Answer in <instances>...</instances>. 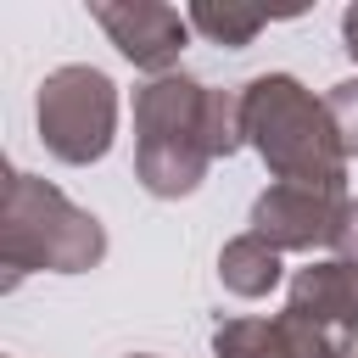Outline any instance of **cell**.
<instances>
[{"instance_id":"1","label":"cell","mask_w":358,"mask_h":358,"mask_svg":"<svg viewBox=\"0 0 358 358\" xmlns=\"http://www.w3.org/2000/svg\"><path fill=\"white\" fill-rule=\"evenodd\" d=\"M241 123H246V145L263 157L274 185L347 196V151L336 140L324 95H313L302 78H291V73L246 78L241 84Z\"/></svg>"},{"instance_id":"2","label":"cell","mask_w":358,"mask_h":358,"mask_svg":"<svg viewBox=\"0 0 358 358\" xmlns=\"http://www.w3.org/2000/svg\"><path fill=\"white\" fill-rule=\"evenodd\" d=\"M213 90L190 73H162L134 90V179L157 201L190 196L213 168Z\"/></svg>"},{"instance_id":"3","label":"cell","mask_w":358,"mask_h":358,"mask_svg":"<svg viewBox=\"0 0 358 358\" xmlns=\"http://www.w3.org/2000/svg\"><path fill=\"white\" fill-rule=\"evenodd\" d=\"M106 257V229L95 213L67 201L50 179H34L22 168L6 173V207H0V268L6 291L22 274H84Z\"/></svg>"},{"instance_id":"4","label":"cell","mask_w":358,"mask_h":358,"mask_svg":"<svg viewBox=\"0 0 358 358\" xmlns=\"http://www.w3.org/2000/svg\"><path fill=\"white\" fill-rule=\"evenodd\" d=\"M34 123H39V140L56 162L90 168L117 140V84L90 62H67V67L45 73L39 101H34Z\"/></svg>"},{"instance_id":"5","label":"cell","mask_w":358,"mask_h":358,"mask_svg":"<svg viewBox=\"0 0 358 358\" xmlns=\"http://www.w3.org/2000/svg\"><path fill=\"white\" fill-rule=\"evenodd\" d=\"M90 17L106 28V39L134 62V67H145L151 78H162V73H173V62H179V50L190 45V17L185 11H173V6H162V0H90Z\"/></svg>"},{"instance_id":"6","label":"cell","mask_w":358,"mask_h":358,"mask_svg":"<svg viewBox=\"0 0 358 358\" xmlns=\"http://www.w3.org/2000/svg\"><path fill=\"white\" fill-rule=\"evenodd\" d=\"M341 207H347V196H330V190L268 185V190L252 201V235L268 241L280 257H285V252H313V246H330Z\"/></svg>"},{"instance_id":"7","label":"cell","mask_w":358,"mask_h":358,"mask_svg":"<svg viewBox=\"0 0 358 358\" xmlns=\"http://www.w3.org/2000/svg\"><path fill=\"white\" fill-rule=\"evenodd\" d=\"M213 352L218 358H352V341L285 308L268 319H224L213 330Z\"/></svg>"},{"instance_id":"8","label":"cell","mask_w":358,"mask_h":358,"mask_svg":"<svg viewBox=\"0 0 358 358\" xmlns=\"http://www.w3.org/2000/svg\"><path fill=\"white\" fill-rule=\"evenodd\" d=\"M291 313H302L308 324L319 330H336L347 341H358V263H308L291 274V296H285Z\"/></svg>"},{"instance_id":"9","label":"cell","mask_w":358,"mask_h":358,"mask_svg":"<svg viewBox=\"0 0 358 358\" xmlns=\"http://www.w3.org/2000/svg\"><path fill=\"white\" fill-rule=\"evenodd\" d=\"M280 252L268 246V241H257L252 229L246 235H235V241H224V252H218V280H224V291L229 296H246V302H257V296H268L274 285H280Z\"/></svg>"},{"instance_id":"10","label":"cell","mask_w":358,"mask_h":358,"mask_svg":"<svg viewBox=\"0 0 358 358\" xmlns=\"http://www.w3.org/2000/svg\"><path fill=\"white\" fill-rule=\"evenodd\" d=\"M190 28L201 34V39H213V45H224V50H246L268 22H274V11H257V6H235V0H196L190 11Z\"/></svg>"},{"instance_id":"11","label":"cell","mask_w":358,"mask_h":358,"mask_svg":"<svg viewBox=\"0 0 358 358\" xmlns=\"http://www.w3.org/2000/svg\"><path fill=\"white\" fill-rule=\"evenodd\" d=\"M324 112H330L336 140H341V151H347V162H352V157H358V78L330 84V90H324Z\"/></svg>"},{"instance_id":"12","label":"cell","mask_w":358,"mask_h":358,"mask_svg":"<svg viewBox=\"0 0 358 358\" xmlns=\"http://www.w3.org/2000/svg\"><path fill=\"white\" fill-rule=\"evenodd\" d=\"M330 252H336L341 263H358V201H347V207H341L336 235H330Z\"/></svg>"},{"instance_id":"13","label":"cell","mask_w":358,"mask_h":358,"mask_svg":"<svg viewBox=\"0 0 358 358\" xmlns=\"http://www.w3.org/2000/svg\"><path fill=\"white\" fill-rule=\"evenodd\" d=\"M341 45H347V56L358 62V6H347V11H341Z\"/></svg>"},{"instance_id":"14","label":"cell","mask_w":358,"mask_h":358,"mask_svg":"<svg viewBox=\"0 0 358 358\" xmlns=\"http://www.w3.org/2000/svg\"><path fill=\"white\" fill-rule=\"evenodd\" d=\"M129 358H157V352H129Z\"/></svg>"},{"instance_id":"15","label":"cell","mask_w":358,"mask_h":358,"mask_svg":"<svg viewBox=\"0 0 358 358\" xmlns=\"http://www.w3.org/2000/svg\"><path fill=\"white\" fill-rule=\"evenodd\" d=\"M352 358H358V352H352Z\"/></svg>"}]
</instances>
